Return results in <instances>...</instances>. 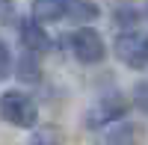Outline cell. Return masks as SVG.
<instances>
[{
    "label": "cell",
    "instance_id": "obj_1",
    "mask_svg": "<svg viewBox=\"0 0 148 145\" xmlns=\"http://www.w3.org/2000/svg\"><path fill=\"white\" fill-rule=\"evenodd\" d=\"M0 118L15 127H33L36 124V104L30 101V95L9 89L0 95Z\"/></svg>",
    "mask_w": 148,
    "mask_h": 145
},
{
    "label": "cell",
    "instance_id": "obj_2",
    "mask_svg": "<svg viewBox=\"0 0 148 145\" xmlns=\"http://www.w3.org/2000/svg\"><path fill=\"white\" fill-rule=\"evenodd\" d=\"M71 53L77 56V62L83 65H95L107 56V44L101 39V33L95 27H80L71 33Z\"/></svg>",
    "mask_w": 148,
    "mask_h": 145
},
{
    "label": "cell",
    "instance_id": "obj_3",
    "mask_svg": "<svg viewBox=\"0 0 148 145\" xmlns=\"http://www.w3.org/2000/svg\"><path fill=\"white\" fill-rule=\"evenodd\" d=\"M113 51H116V56H119L125 65H130V68H145V65H148V36H142V33H136V30H127V33L116 36Z\"/></svg>",
    "mask_w": 148,
    "mask_h": 145
},
{
    "label": "cell",
    "instance_id": "obj_4",
    "mask_svg": "<svg viewBox=\"0 0 148 145\" xmlns=\"http://www.w3.org/2000/svg\"><path fill=\"white\" fill-rule=\"evenodd\" d=\"M121 116H125V101H110V98H104L101 104H95L89 113L83 116V127H104V124H116V122H121Z\"/></svg>",
    "mask_w": 148,
    "mask_h": 145
},
{
    "label": "cell",
    "instance_id": "obj_5",
    "mask_svg": "<svg viewBox=\"0 0 148 145\" xmlns=\"http://www.w3.org/2000/svg\"><path fill=\"white\" fill-rule=\"evenodd\" d=\"M21 44L30 53H45L51 47V39H47V33L42 30V24L36 18H21Z\"/></svg>",
    "mask_w": 148,
    "mask_h": 145
},
{
    "label": "cell",
    "instance_id": "obj_6",
    "mask_svg": "<svg viewBox=\"0 0 148 145\" xmlns=\"http://www.w3.org/2000/svg\"><path fill=\"white\" fill-rule=\"evenodd\" d=\"M145 136V127L136 124V122H116V124H110L107 130V145H136L139 139Z\"/></svg>",
    "mask_w": 148,
    "mask_h": 145
},
{
    "label": "cell",
    "instance_id": "obj_7",
    "mask_svg": "<svg viewBox=\"0 0 148 145\" xmlns=\"http://www.w3.org/2000/svg\"><path fill=\"white\" fill-rule=\"evenodd\" d=\"M68 3L71 0H33V18L36 21H59L68 18Z\"/></svg>",
    "mask_w": 148,
    "mask_h": 145
},
{
    "label": "cell",
    "instance_id": "obj_8",
    "mask_svg": "<svg viewBox=\"0 0 148 145\" xmlns=\"http://www.w3.org/2000/svg\"><path fill=\"white\" fill-rule=\"evenodd\" d=\"M68 18L71 21H95L98 18V6L92 0H71L68 3Z\"/></svg>",
    "mask_w": 148,
    "mask_h": 145
},
{
    "label": "cell",
    "instance_id": "obj_9",
    "mask_svg": "<svg viewBox=\"0 0 148 145\" xmlns=\"http://www.w3.org/2000/svg\"><path fill=\"white\" fill-rule=\"evenodd\" d=\"M15 74H18L21 80H27V83H36V80H39V62H36V53H30V51H27V53L18 59Z\"/></svg>",
    "mask_w": 148,
    "mask_h": 145
},
{
    "label": "cell",
    "instance_id": "obj_10",
    "mask_svg": "<svg viewBox=\"0 0 148 145\" xmlns=\"http://www.w3.org/2000/svg\"><path fill=\"white\" fill-rule=\"evenodd\" d=\"M9 74H12V53H9L6 42L0 39V80H6Z\"/></svg>",
    "mask_w": 148,
    "mask_h": 145
},
{
    "label": "cell",
    "instance_id": "obj_11",
    "mask_svg": "<svg viewBox=\"0 0 148 145\" xmlns=\"http://www.w3.org/2000/svg\"><path fill=\"white\" fill-rule=\"evenodd\" d=\"M133 101H136V107H142V110L148 113V86H139L136 92H133Z\"/></svg>",
    "mask_w": 148,
    "mask_h": 145
},
{
    "label": "cell",
    "instance_id": "obj_12",
    "mask_svg": "<svg viewBox=\"0 0 148 145\" xmlns=\"http://www.w3.org/2000/svg\"><path fill=\"white\" fill-rule=\"evenodd\" d=\"M9 3H12V0H0V9H6V6H9Z\"/></svg>",
    "mask_w": 148,
    "mask_h": 145
},
{
    "label": "cell",
    "instance_id": "obj_13",
    "mask_svg": "<svg viewBox=\"0 0 148 145\" xmlns=\"http://www.w3.org/2000/svg\"><path fill=\"white\" fill-rule=\"evenodd\" d=\"M145 15H148V0H145Z\"/></svg>",
    "mask_w": 148,
    "mask_h": 145
}]
</instances>
